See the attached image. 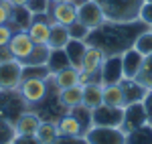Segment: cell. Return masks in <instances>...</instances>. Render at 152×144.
Masks as SVG:
<instances>
[{
    "instance_id": "obj_30",
    "label": "cell",
    "mask_w": 152,
    "mask_h": 144,
    "mask_svg": "<svg viewBox=\"0 0 152 144\" xmlns=\"http://www.w3.org/2000/svg\"><path fill=\"white\" fill-rule=\"evenodd\" d=\"M69 114L81 124V128H83V132H85V134L91 130L94 124H91V110H89V108H85V106L81 104V106H75L73 110H69Z\"/></svg>"
},
{
    "instance_id": "obj_33",
    "label": "cell",
    "mask_w": 152,
    "mask_h": 144,
    "mask_svg": "<svg viewBox=\"0 0 152 144\" xmlns=\"http://www.w3.org/2000/svg\"><path fill=\"white\" fill-rule=\"evenodd\" d=\"M16 138V130H14V122L0 118V144H8Z\"/></svg>"
},
{
    "instance_id": "obj_9",
    "label": "cell",
    "mask_w": 152,
    "mask_h": 144,
    "mask_svg": "<svg viewBox=\"0 0 152 144\" xmlns=\"http://www.w3.org/2000/svg\"><path fill=\"white\" fill-rule=\"evenodd\" d=\"M51 24H53V20H51L49 12L33 14V20H31V24H28L26 33H28L31 39H33L35 45H47L49 35H51Z\"/></svg>"
},
{
    "instance_id": "obj_29",
    "label": "cell",
    "mask_w": 152,
    "mask_h": 144,
    "mask_svg": "<svg viewBox=\"0 0 152 144\" xmlns=\"http://www.w3.org/2000/svg\"><path fill=\"white\" fill-rule=\"evenodd\" d=\"M23 79H51V71L47 65H23Z\"/></svg>"
},
{
    "instance_id": "obj_20",
    "label": "cell",
    "mask_w": 152,
    "mask_h": 144,
    "mask_svg": "<svg viewBox=\"0 0 152 144\" xmlns=\"http://www.w3.org/2000/svg\"><path fill=\"white\" fill-rule=\"evenodd\" d=\"M85 47H87L85 41H75V39H69V43L65 45V55H67V59H69L71 67H75V69H79V71H81Z\"/></svg>"
},
{
    "instance_id": "obj_7",
    "label": "cell",
    "mask_w": 152,
    "mask_h": 144,
    "mask_svg": "<svg viewBox=\"0 0 152 144\" xmlns=\"http://www.w3.org/2000/svg\"><path fill=\"white\" fill-rule=\"evenodd\" d=\"M124 69H122V55H110L105 57L99 67V83L102 85H114L122 83Z\"/></svg>"
},
{
    "instance_id": "obj_23",
    "label": "cell",
    "mask_w": 152,
    "mask_h": 144,
    "mask_svg": "<svg viewBox=\"0 0 152 144\" xmlns=\"http://www.w3.org/2000/svg\"><path fill=\"white\" fill-rule=\"evenodd\" d=\"M69 29L63 24H51V35H49L47 47L49 49H65V45L69 43Z\"/></svg>"
},
{
    "instance_id": "obj_27",
    "label": "cell",
    "mask_w": 152,
    "mask_h": 144,
    "mask_svg": "<svg viewBox=\"0 0 152 144\" xmlns=\"http://www.w3.org/2000/svg\"><path fill=\"white\" fill-rule=\"evenodd\" d=\"M126 144H152V126L144 124L126 134Z\"/></svg>"
},
{
    "instance_id": "obj_8",
    "label": "cell",
    "mask_w": 152,
    "mask_h": 144,
    "mask_svg": "<svg viewBox=\"0 0 152 144\" xmlns=\"http://www.w3.org/2000/svg\"><path fill=\"white\" fill-rule=\"evenodd\" d=\"M87 144H126V134L120 128H104L91 126V130L85 134Z\"/></svg>"
},
{
    "instance_id": "obj_13",
    "label": "cell",
    "mask_w": 152,
    "mask_h": 144,
    "mask_svg": "<svg viewBox=\"0 0 152 144\" xmlns=\"http://www.w3.org/2000/svg\"><path fill=\"white\" fill-rule=\"evenodd\" d=\"M8 49H10L12 57L20 63L23 59H26V57L31 55V51L35 49V43H33V39L28 37L26 31H16V33L12 35L10 43H8Z\"/></svg>"
},
{
    "instance_id": "obj_47",
    "label": "cell",
    "mask_w": 152,
    "mask_h": 144,
    "mask_svg": "<svg viewBox=\"0 0 152 144\" xmlns=\"http://www.w3.org/2000/svg\"><path fill=\"white\" fill-rule=\"evenodd\" d=\"M150 31H152V26H150Z\"/></svg>"
},
{
    "instance_id": "obj_26",
    "label": "cell",
    "mask_w": 152,
    "mask_h": 144,
    "mask_svg": "<svg viewBox=\"0 0 152 144\" xmlns=\"http://www.w3.org/2000/svg\"><path fill=\"white\" fill-rule=\"evenodd\" d=\"M47 67H49V71H51V75L61 71V69H65V67H71L69 59H67V55H65V49H51Z\"/></svg>"
},
{
    "instance_id": "obj_19",
    "label": "cell",
    "mask_w": 152,
    "mask_h": 144,
    "mask_svg": "<svg viewBox=\"0 0 152 144\" xmlns=\"http://www.w3.org/2000/svg\"><path fill=\"white\" fill-rule=\"evenodd\" d=\"M122 89H124V104L130 106V104H136V102H142L146 94H148V87L140 85L136 79H124L122 81Z\"/></svg>"
},
{
    "instance_id": "obj_39",
    "label": "cell",
    "mask_w": 152,
    "mask_h": 144,
    "mask_svg": "<svg viewBox=\"0 0 152 144\" xmlns=\"http://www.w3.org/2000/svg\"><path fill=\"white\" fill-rule=\"evenodd\" d=\"M12 35H14V31L10 29V24H0V45H8Z\"/></svg>"
},
{
    "instance_id": "obj_38",
    "label": "cell",
    "mask_w": 152,
    "mask_h": 144,
    "mask_svg": "<svg viewBox=\"0 0 152 144\" xmlns=\"http://www.w3.org/2000/svg\"><path fill=\"white\" fill-rule=\"evenodd\" d=\"M53 144H87L85 136H59Z\"/></svg>"
},
{
    "instance_id": "obj_43",
    "label": "cell",
    "mask_w": 152,
    "mask_h": 144,
    "mask_svg": "<svg viewBox=\"0 0 152 144\" xmlns=\"http://www.w3.org/2000/svg\"><path fill=\"white\" fill-rule=\"evenodd\" d=\"M10 6H26L28 4V0H6Z\"/></svg>"
},
{
    "instance_id": "obj_1",
    "label": "cell",
    "mask_w": 152,
    "mask_h": 144,
    "mask_svg": "<svg viewBox=\"0 0 152 144\" xmlns=\"http://www.w3.org/2000/svg\"><path fill=\"white\" fill-rule=\"evenodd\" d=\"M146 29L148 26L142 20H134V23H110V20H105L99 29L89 31L85 43L99 47L105 57L122 55L126 49H130L134 45L136 37Z\"/></svg>"
},
{
    "instance_id": "obj_3",
    "label": "cell",
    "mask_w": 152,
    "mask_h": 144,
    "mask_svg": "<svg viewBox=\"0 0 152 144\" xmlns=\"http://www.w3.org/2000/svg\"><path fill=\"white\" fill-rule=\"evenodd\" d=\"M16 91L23 97V102L26 104V108L28 106H39L49 97L51 83L45 81V79H23L20 85L16 87Z\"/></svg>"
},
{
    "instance_id": "obj_21",
    "label": "cell",
    "mask_w": 152,
    "mask_h": 144,
    "mask_svg": "<svg viewBox=\"0 0 152 144\" xmlns=\"http://www.w3.org/2000/svg\"><path fill=\"white\" fill-rule=\"evenodd\" d=\"M33 20V12L28 10L26 6H12V12H10V29L16 33V31H26L28 24Z\"/></svg>"
},
{
    "instance_id": "obj_28",
    "label": "cell",
    "mask_w": 152,
    "mask_h": 144,
    "mask_svg": "<svg viewBox=\"0 0 152 144\" xmlns=\"http://www.w3.org/2000/svg\"><path fill=\"white\" fill-rule=\"evenodd\" d=\"M49 55H51V49L47 45H35L31 55L20 61V65H47Z\"/></svg>"
},
{
    "instance_id": "obj_41",
    "label": "cell",
    "mask_w": 152,
    "mask_h": 144,
    "mask_svg": "<svg viewBox=\"0 0 152 144\" xmlns=\"http://www.w3.org/2000/svg\"><path fill=\"white\" fill-rule=\"evenodd\" d=\"M12 144H41V142L37 136H16L12 140Z\"/></svg>"
},
{
    "instance_id": "obj_14",
    "label": "cell",
    "mask_w": 152,
    "mask_h": 144,
    "mask_svg": "<svg viewBox=\"0 0 152 144\" xmlns=\"http://www.w3.org/2000/svg\"><path fill=\"white\" fill-rule=\"evenodd\" d=\"M43 118L39 116V112H33V110H24L23 114L14 120V130H16V136H35L39 126H41Z\"/></svg>"
},
{
    "instance_id": "obj_44",
    "label": "cell",
    "mask_w": 152,
    "mask_h": 144,
    "mask_svg": "<svg viewBox=\"0 0 152 144\" xmlns=\"http://www.w3.org/2000/svg\"><path fill=\"white\" fill-rule=\"evenodd\" d=\"M61 2H73V0H49V4H61Z\"/></svg>"
},
{
    "instance_id": "obj_32",
    "label": "cell",
    "mask_w": 152,
    "mask_h": 144,
    "mask_svg": "<svg viewBox=\"0 0 152 144\" xmlns=\"http://www.w3.org/2000/svg\"><path fill=\"white\" fill-rule=\"evenodd\" d=\"M132 47L136 49L140 55H150L152 53V31L150 29H146V31H142L140 35L136 37V41H134V45Z\"/></svg>"
},
{
    "instance_id": "obj_5",
    "label": "cell",
    "mask_w": 152,
    "mask_h": 144,
    "mask_svg": "<svg viewBox=\"0 0 152 144\" xmlns=\"http://www.w3.org/2000/svg\"><path fill=\"white\" fill-rule=\"evenodd\" d=\"M124 122V108H114V106H97L91 110V124L94 126H104V128H122Z\"/></svg>"
},
{
    "instance_id": "obj_22",
    "label": "cell",
    "mask_w": 152,
    "mask_h": 144,
    "mask_svg": "<svg viewBox=\"0 0 152 144\" xmlns=\"http://www.w3.org/2000/svg\"><path fill=\"white\" fill-rule=\"evenodd\" d=\"M57 128H59V136H85L81 124L75 120L69 112H65L57 120Z\"/></svg>"
},
{
    "instance_id": "obj_10",
    "label": "cell",
    "mask_w": 152,
    "mask_h": 144,
    "mask_svg": "<svg viewBox=\"0 0 152 144\" xmlns=\"http://www.w3.org/2000/svg\"><path fill=\"white\" fill-rule=\"evenodd\" d=\"M144 124H148V118H146V110H144V104L142 102H136V104H130L124 108V122H122V132L128 134L136 128H140Z\"/></svg>"
},
{
    "instance_id": "obj_16",
    "label": "cell",
    "mask_w": 152,
    "mask_h": 144,
    "mask_svg": "<svg viewBox=\"0 0 152 144\" xmlns=\"http://www.w3.org/2000/svg\"><path fill=\"white\" fill-rule=\"evenodd\" d=\"M49 83L53 85L57 91L67 89V87H73V85H79V69H75V67H65V69H61V71L53 73L51 79H49Z\"/></svg>"
},
{
    "instance_id": "obj_4",
    "label": "cell",
    "mask_w": 152,
    "mask_h": 144,
    "mask_svg": "<svg viewBox=\"0 0 152 144\" xmlns=\"http://www.w3.org/2000/svg\"><path fill=\"white\" fill-rule=\"evenodd\" d=\"M77 23L87 26L89 31H95L105 23V14L95 0H87V2L77 4Z\"/></svg>"
},
{
    "instance_id": "obj_48",
    "label": "cell",
    "mask_w": 152,
    "mask_h": 144,
    "mask_svg": "<svg viewBox=\"0 0 152 144\" xmlns=\"http://www.w3.org/2000/svg\"><path fill=\"white\" fill-rule=\"evenodd\" d=\"M8 144H12V142H8Z\"/></svg>"
},
{
    "instance_id": "obj_37",
    "label": "cell",
    "mask_w": 152,
    "mask_h": 144,
    "mask_svg": "<svg viewBox=\"0 0 152 144\" xmlns=\"http://www.w3.org/2000/svg\"><path fill=\"white\" fill-rule=\"evenodd\" d=\"M10 12H12V6L6 2V0H0V24H8Z\"/></svg>"
},
{
    "instance_id": "obj_36",
    "label": "cell",
    "mask_w": 152,
    "mask_h": 144,
    "mask_svg": "<svg viewBox=\"0 0 152 144\" xmlns=\"http://www.w3.org/2000/svg\"><path fill=\"white\" fill-rule=\"evenodd\" d=\"M26 8L33 12V14H39V12H47V10H49V0H28Z\"/></svg>"
},
{
    "instance_id": "obj_25",
    "label": "cell",
    "mask_w": 152,
    "mask_h": 144,
    "mask_svg": "<svg viewBox=\"0 0 152 144\" xmlns=\"http://www.w3.org/2000/svg\"><path fill=\"white\" fill-rule=\"evenodd\" d=\"M35 136L39 138V142H41V144H53V142H55V140L59 138V128H57V122L43 120Z\"/></svg>"
},
{
    "instance_id": "obj_40",
    "label": "cell",
    "mask_w": 152,
    "mask_h": 144,
    "mask_svg": "<svg viewBox=\"0 0 152 144\" xmlns=\"http://www.w3.org/2000/svg\"><path fill=\"white\" fill-rule=\"evenodd\" d=\"M142 104H144V110H146V118H148V124L152 126V89H148V94H146V97L142 99Z\"/></svg>"
},
{
    "instance_id": "obj_34",
    "label": "cell",
    "mask_w": 152,
    "mask_h": 144,
    "mask_svg": "<svg viewBox=\"0 0 152 144\" xmlns=\"http://www.w3.org/2000/svg\"><path fill=\"white\" fill-rule=\"evenodd\" d=\"M67 29H69V37H71V39H75V41H85L87 35H89V29L83 26L81 23H77V20H75L73 24H69Z\"/></svg>"
},
{
    "instance_id": "obj_15",
    "label": "cell",
    "mask_w": 152,
    "mask_h": 144,
    "mask_svg": "<svg viewBox=\"0 0 152 144\" xmlns=\"http://www.w3.org/2000/svg\"><path fill=\"white\" fill-rule=\"evenodd\" d=\"M142 61H144V55H140L134 47L126 49L122 53V69H124V79H136V75L142 67ZM122 79V81H124Z\"/></svg>"
},
{
    "instance_id": "obj_2",
    "label": "cell",
    "mask_w": 152,
    "mask_h": 144,
    "mask_svg": "<svg viewBox=\"0 0 152 144\" xmlns=\"http://www.w3.org/2000/svg\"><path fill=\"white\" fill-rule=\"evenodd\" d=\"M110 23H134L140 20V6L144 0H95Z\"/></svg>"
},
{
    "instance_id": "obj_18",
    "label": "cell",
    "mask_w": 152,
    "mask_h": 144,
    "mask_svg": "<svg viewBox=\"0 0 152 144\" xmlns=\"http://www.w3.org/2000/svg\"><path fill=\"white\" fill-rule=\"evenodd\" d=\"M57 99H59V106L69 112L73 110L75 106H81L83 102V87L81 85H73V87H67V89H61L57 94Z\"/></svg>"
},
{
    "instance_id": "obj_31",
    "label": "cell",
    "mask_w": 152,
    "mask_h": 144,
    "mask_svg": "<svg viewBox=\"0 0 152 144\" xmlns=\"http://www.w3.org/2000/svg\"><path fill=\"white\" fill-rule=\"evenodd\" d=\"M136 81H138L140 85H144V87L152 89V53L144 57L140 71H138V75H136Z\"/></svg>"
},
{
    "instance_id": "obj_35",
    "label": "cell",
    "mask_w": 152,
    "mask_h": 144,
    "mask_svg": "<svg viewBox=\"0 0 152 144\" xmlns=\"http://www.w3.org/2000/svg\"><path fill=\"white\" fill-rule=\"evenodd\" d=\"M140 20L148 29L152 26V2H142V6H140Z\"/></svg>"
},
{
    "instance_id": "obj_17",
    "label": "cell",
    "mask_w": 152,
    "mask_h": 144,
    "mask_svg": "<svg viewBox=\"0 0 152 144\" xmlns=\"http://www.w3.org/2000/svg\"><path fill=\"white\" fill-rule=\"evenodd\" d=\"M85 108L95 110L97 106L104 104V85L99 81H89V83L83 85V102H81Z\"/></svg>"
},
{
    "instance_id": "obj_24",
    "label": "cell",
    "mask_w": 152,
    "mask_h": 144,
    "mask_svg": "<svg viewBox=\"0 0 152 144\" xmlns=\"http://www.w3.org/2000/svg\"><path fill=\"white\" fill-rule=\"evenodd\" d=\"M104 104H105V106H114V108H126L122 85H120V83L104 85Z\"/></svg>"
},
{
    "instance_id": "obj_42",
    "label": "cell",
    "mask_w": 152,
    "mask_h": 144,
    "mask_svg": "<svg viewBox=\"0 0 152 144\" xmlns=\"http://www.w3.org/2000/svg\"><path fill=\"white\" fill-rule=\"evenodd\" d=\"M12 59L14 57H12L8 45H0V63H6V61H12Z\"/></svg>"
},
{
    "instance_id": "obj_12",
    "label": "cell",
    "mask_w": 152,
    "mask_h": 144,
    "mask_svg": "<svg viewBox=\"0 0 152 144\" xmlns=\"http://www.w3.org/2000/svg\"><path fill=\"white\" fill-rule=\"evenodd\" d=\"M49 16L55 24L69 26L77 20V4L75 2H61V4H49Z\"/></svg>"
},
{
    "instance_id": "obj_45",
    "label": "cell",
    "mask_w": 152,
    "mask_h": 144,
    "mask_svg": "<svg viewBox=\"0 0 152 144\" xmlns=\"http://www.w3.org/2000/svg\"><path fill=\"white\" fill-rule=\"evenodd\" d=\"M75 4H81V2H87V0H73Z\"/></svg>"
},
{
    "instance_id": "obj_11",
    "label": "cell",
    "mask_w": 152,
    "mask_h": 144,
    "mask_svg": "<svg viewBox=\"0 0 152 144\" xmlns=\"http://www.w3.org/2000/svg\"><path fill=\"white\" fill-rule=\"evenodd\" d=\"M105 55L104 51L95 45H87L85 47V55H83V63H81V71L91 75L94 81H99V67L104 63Z\"/></svg>"
},
{
    "instance_id": "obj_46",
    "label": "cell",
    "mask_w": 152,
    "mask_h": 144,
    "mask_svg": "<svg viewBox=\"0 0 152 144\" xmlns=\"http://www.w3.org/2000/svg\"><path fill=\"white\" fill-rule=\"evenodd\" d=\"M144 2H152V0H144Z\"/></svg>"
},
{
    "instance_id": "obj_6",
    "label": "cell",
    "mask_w": 152,
    "mask_h": 144,
    "mask_svg": "<svg viewBox=\"0 0 152 144\" xmlns=\"http://www.w3.org/2000/svg\"><path fill=\"white\" fill-rule=\"evenodd\" d=\"M23 81V65L16 59L0 63V91H12Z\"/></svg>"
}]
</instances>
